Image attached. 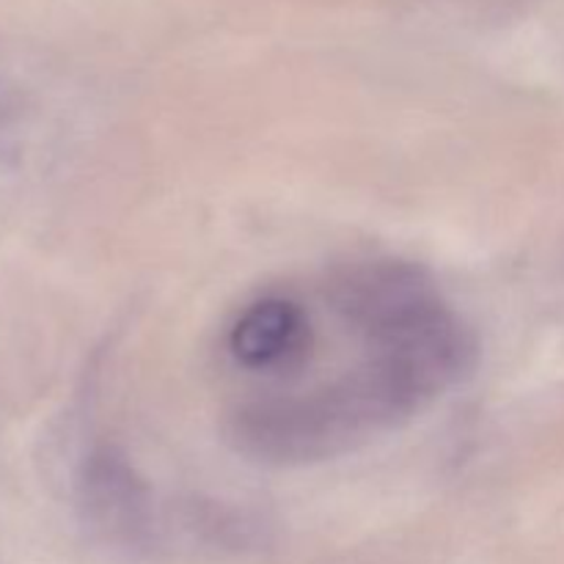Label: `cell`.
<instances>
[{
  "mask_svg": "<svg viewBox=\"0 0 564 564\" xmlns=\"http://www.w3.org/2000/svg\"><path fill=\"white\" fill-rule=\"evenodd\" d=\"M330 303L361 330V358L328 383L235 408L226 433L240 455L279 466L330 460L411 422L471 369V334L427 275H386Z\"/></svg>",
  "mask_w": 564,
  "mask_h": 564,
  "instance_id": "obj_1",
  "label": "cell"
},
{
  "mask_svg": "<svg viewBox=\"0 0 564 564\" xmlns=\"http://www.w3.org/2000/svg\"><path fill=\"white\" fill-rule=\"evenodd\" d=\"M312 314L301 301L286 295H264L248 303L231 323L226 347L242 372L290 378L312 358Z\"/></svg>",
  "mask_w": 564,
  "mask_h": 564,
  "instance_id": "obj_2",
  "label": "cell"
},
{
  "mask_svg": "<svg viewBox=\"0 0 564 564\" xmlns=\"http://www.w3.org/2000/svg\"><path fill=\"white\" fill-rule=\"evenodd\" d=\"M86 507L99 527L116 532H141L149 512L143 482L132 477V468L110 452H99L86 468Z\"/></svg>",
  "mask_w": 564,
  "mask_h": 564,
  "instance_id": "obj_3",
  "label": "cell"
}]
</instances>
